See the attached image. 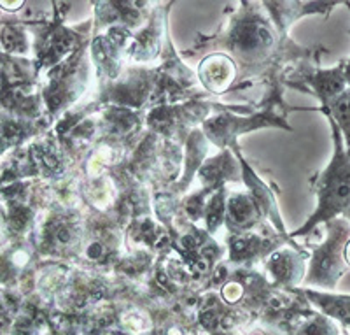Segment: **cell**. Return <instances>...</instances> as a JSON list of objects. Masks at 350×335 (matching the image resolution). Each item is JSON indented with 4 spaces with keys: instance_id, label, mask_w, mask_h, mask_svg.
Wrapping results in <instances>:
<instances>
[{
    "instance_id": "6da1fadb",
    "label": "cell",
    "mask_w": 350,
    "mask_h": 335,
    "mask_svg": "<svg viewBox=\"0 0 350 335\" xmlns=\"http://www.w3.org/2000/svg\"><path fill=\"white\" fill-rule=\"evenodd\" d=\"M323 112L329 120L331 130H333L334 153L323 174L314 181V192L319 200L317 209L308 218V221L293 234V237L310 234L321 223H327L331 220H336L340 214H345L347 209L350 208V158L347 155V149L343 148L338 125L334 123L333 118L326 111Z\"/></svg>"
},
{
    "instance_id": "7a4b0ae2",
    "label": "cell",
    "mask_w": 350,
    "mask_h": 335,
    "mask_svg": "<svg viewBox=\"0 0 350 335\" xmlns=\"http://www.w3.org/2000/svg\"><path fill=\"white\" fill-rule=\"evenodd\" d=\"M324 227L327 230V237L314 249L305 284L334 290L347 271L345 246L350 239V221L345 218H336L324 223Z\"/></svg>"
},
{
    "instance_id": "3957f363",
    "label": "cell",
    "mask_w": 350,
    "mask_h": 335,
    "mask_svg": "<svg viewBox=\"0 0 350 335\" xmlns=\"http://www.w3.org/2000/svg\"><path fill=\"white\" fill-rule=\"evenodd\" d=\"M224 45L237 60L245 64L267 56L275 46V36L268 21L258 16L256 12L247 11L231 25Z\"/></svg>"
},
{
    "instance_id": "277c9868",
    "label": "cell",
    "mask_w": 350,
    "mask_h": 335,
    "mask_svg": "<svg viewBox=\"0 0 350 335\" xmlns=\"http://www.w3.org/2000/svg\"><path fill=\"white\" fill-rule=\"evenodd\" d=\"M301 83H305L310 92L321 100L323 108H327L331 100L342 95L347 90V79H345V69H343V62H340L336 67L333 69H317L308 67L299 77Z\"/></svg>"
},
{
    "instance_id": "5b68a950",
    "label": "cell",
    "mask_w": 350,
    "mask_h": 335,
    "mask_svg": "<svg viewBox=\"0 0 350 335\" xmlns=\"http://www.w3.org/2000/svg\"><path fill=\"white\" fill-rule=\"evenodd\" d=\"M200 79L208 92H226L235 79V64L226 55L207 56L200 64Z\"/></svg>"
},
{
    "instance_id": "8992f818",
    "label": "cell",
    "mask_w": 350,
    "mask_h": 335,
    "mask_svg": "<svg viewBox=\"0 0 350 335\" xmlns=\"http://www.w3.org/2000/svg\"><path fill=\"white\" fill-rule=\"evenodd\" d=\"M296 249H282V251L271 253L270 260H268V269L277 283L295 286L303 280L305 260L308 255L305 251H296Z\"/></svg>"
},
{
    "instance_id": "52a82bcc",
    "label": "cell",
    "mask_w": 350,
    "mask_h": 335,
    "mask_svg": "<svg viewBox=\"0 0 350 335\" xmlns=\"http://www.w3.org/2000/svg\"><path fill=\"white\" fill-rule=\"evenodd\" d=\"M262 214L261 206L254 195H243V193H237L230 199L226 208V220L230 228L235 232L249 230L254 227L259 221Z\"/></svg>"
},
{
    "instance_id": "ba28073f",
    "label": "cell",
    "mask_w": 350,
    "mask_h": 335,
    "mask_svg": "<svg viewBox=\"0 0 350 335\" xmlns=\"http://www.w3.org/2000/svg\"><path fill=\"white\" fill-rule=\"evenodd\" d=\"M340 2H287V4H279V2H267L268 8H271V16H273L275 23L279 27L280 32L289 27L295 20L299 16H306V14H314V12H329L334 5H338Z\"/></svg>"
},
{
    "instance_id": "9c48e42d",
    "label": "cell",
    "mask_w": 350,
    "mask_h": 335,
    "mask_svg": "<svg viewBox=\"0 0 350 335\" xmlns=\"http://www.w3.org/2000/svg\"><path fill=\"white\" fill-rule=\"evenodd\" d=\"M291 335H338V327L333 319L324 316L323 312H315L312 309L296 311L289 318Z\"/></svg>"
},
{
    "instance_id": "30bf717a",
    "label": "cell",
    "mask_w": 350,
    "mask_h": 335,
    "mask_svg": "<svg viewBox=\"0 0 350 335\" xmlns=\"http://www.w3.org/2000/svg\"><path fill=\"white\" fill-rule=\"evenodd\" d=\"M305 297L315 303L324 316L336 319L350 330V295H336V293H321L314 290H303Z\"/></svg>"
},
{
    "instance_id": "8fae6325",
    "label": "cell",
    "mask_w": 350,
    "mask_h": 335,
    "mask_svg": "<svg viewBox=\"0 0 350 335\" xmlns=\"http://www.w3.org/2000/svg\"><path fill=\"white\" fill-rule=\"evenodd\" d=\"M321 111H326L333 118V121L338 125L340 132L345 137L347 155L350 158V88L334 100H331L327 108H321Z\"/></svg>"
},
{
    "instance_id": "7c38bea8",
    "label": "cell",
    "mask_w": 350,
    "mask_h": 335,
    "mask_svg": "<svg viewBox=\"0 0 350 335\" xmlns=\"http://www.w3.org/2000/svg\"><path fill=\"white\" fill-rule=\"evenodd\" d=\"M343 69H345V79L350 86V60H343Z\"/></svg>"
},
{
    "instance_id": "4fadbf2b",
    "label": "cell",
    "mask_w": 350,
    "mask_h": 335,
    "mask_svg": "<svg viewBox=\"0 0 350 335\" xmlns=\"http://www.w3.org/2000/svg\"><path fill=\"white\" fill-rule=\"evenodd\" d=\"M345 264L350 267V239L345 246Z\"/></svg>"
},
{
    "instance_id": "5bb4252c",
    "label": "cell",
    "mask_w": 350,
    "mask_h": 335,
    "mask_svg": "<svg viewBox=\"0 0 350 335\" xmlns=\"http://www.w3.org/2000/svg\"><path fill=\"white\" fill-rule=\"evenodd\" d=\"M343 218H345L347 221H350V208L347 209V211H345V214H343Z\"/></svg>"
},
{
    "instance_id": "9a60e30c",
    "label": "cell",
    "mask_w": 350,
    "mask_h": 335,
    "mask_svg": "<svg viewBox=\"0 0 350 335\" xmlns=\"http://www.w3.org/2000/svg\"><path fill=\"white\" fill-rule=\"evenodd\" d=\"M347 5H349V8H350V4H347Z\"/></svg>"
}]
</instances>
